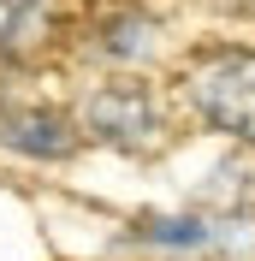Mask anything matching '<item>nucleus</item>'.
Masks as SVG:
<instances>
[{"label": "nucleus", "instance_id": "obj_3", "mask_svg": "<svg viewBox=\"0 0 255 261\" xmlns=\"http://www.w3.org/2000/svg\"><path fill=\"white\" fill-rule=\"evenodd\" d=\"M6 143L18 154H42V161H60L78 148V130L71 119L54 113V107H24V113H6Z\"/></svg>", "mask_w": 255, "mask_h": 261}, {"label": "nucleus", "instance_id": "obj_4", "mask_svg": "<svg viewBox=\"0 0 255 261\" xmlns=\"http://www.w3.org/2000/svg\"><path fill=\"white\" fill-rule=\"evenodd\" d=\"M214 231L202 226V220H137V244H166V249H196V244H208Z\"/></svg>", "mask_w": 255, "mask_h": 261}, {"label": "nucleus", "instance_id": "obj_2", "mask_svg": "<svg viewBox=\"0 0 255 261\" xmlns=\"http://www.w3.org/2000/svg\"><path fill=\"white\" fill-rule=\"evenodd\" d=\"M89 130L113 148H148L160 130V113H155L143 83H113V89H101L89 101Z\"/></svg>", "mask_w": 255, "mask_h": 261}, {"label": "nucleus", "instance_id": "obj_5", "mask_svg": "<svg viewBox=\"0 0 255 261\" xmlns=\"http://www.w3.org/2000/svg\"><path fill=\"white\" fill-rule=\"evenodd\" d=\"M36 12H42V0H0V54L36 24Z\"/></svg>", "mask_w": 255, "mask_h": 261}, {"label": "nucleus", "instance_id": "obj_1", "mask_svg": "<svg viewBox=\"0 0 255 261\" xmlns=\"http://www.w3.org/2000/svg\"><path fill=\"white\" fill-rule=\"evenodd\" d=\"M190 95L220 130L255 143V54H225V60L202 65Z\"/></svg>", "mask_w": 255, "mask_h": 261}]
</instances>
